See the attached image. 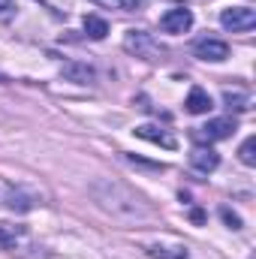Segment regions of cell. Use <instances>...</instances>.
I'll use <instances>...</instances> for the list:
<instances>
[{
  "label": "cell",
  "instance_id": "obj_1",
  "mask_svg": "<svg viewBox=\"0 0 256 259\" xmlns=\"http://www.w3.org/2000/svg\"><path fill=\"white\" fill-rule=\"evenodd\" d=\"M124 52L142 58V61H157L166 49H163L151 33H145V30H127V33H124Z\"/></svg>",
  "mask_w": 256,
  "mask_h": 259
},
{
  "label": "cell",
  "instance_id": "obj_2",
  "mask_svg": "<svg viewBox=\"0 0 256 259\" xmlns=\"http://www.w3.org/2000/svg\"><path fill=\"white\" fill-rule=\"evenodd\" d=\"M220 24L232 33H241V30H250L256 24V12L250 6H229L220 12Z\"/></svg>",
  "mask_w": 256,
  "mask_h": 259
},
{
  "label": "cell",
  "instance_id": "obj_3",
  "mask_svg": "<svg viewBox=\"0 0 256 259\" xmlns=\"http://www.w3.org/2000/svg\"><path fill=\"white\" fill-rule=\"evenodd\" d=\"M232 133H235V121H232V118H214V121H208L205 127H196L193 136H196L199 142H208V145H211V142L229 139Z\"/></svg>",
  "mask_w": 256,
  "mask_h": 259
},
{
  "label": "cell",
  "instance_id": "obj_4",
  "mask_svg": "<svg viewBox=\"0 0 256 259\" xmlns=\"http://www.w3.org/2000/svg\"><path fill=\"white\" fill-rule=\"evenodd\" d=\"M193 55H196L199 61L220 64V61H226V58H229V46H226L223 39H211V36H205V39H199V42L193 46Z\"/></svg>",
  "mask_w": 256,
  "mask_h": 259
},
{
  "label": "cell",
  "instance_id": "obj_5",
  "mask_svg": "<svg viewBox=\"0 0 256 259\" xmlns=\"http://www.w3.org/2000/svg\"><path fill=\"white\" fill-rule=\"evenodd\" d=\"M160 27L166 33H187L193 27V12L187 6H178V9H169L163 18H160Z\"/></svg>",
  "mask_w": 256,
  "mask_h": 259
},
{
  "label": "cell",
  "instance_id": "obj_6",
  "mask_svg": "<svg viewBox=\"0 0 256 259\" xmlns=\"http://www.w3.org/2000/svg\"><path fill=\"white\" fill-rule=\"evenodd\" d=\"M190 166L196 169V172H214L217 166H220V154L214 151V148H193V154H190Z\"/></svg>",
  "mask_w": 256,
  "mask_h": 259
},
{
  "label": "cell",
  "instance_id": "obj_7",
  "mask_svg": "<svg viewBox=\"0 0 256 259\" xmlns=\"http://www.w3.org/2000/svg\"><path fill=\"white\" fill-rule=\"evenodd\" d=\"M139 139H145V142H154V145H163V148H175L178 142H175V136H169L166 130L154 127V124H142V127L133 130Z\"/></svg>",
  "mask_w": 256,
  "mask_h": 259
},
{
  "label": "cell",
  "instance_id": "obj_8",
  "mask_svg": "<svg viewBox=\"0 0 256 259\" xmlns=\"http://www.w3.org/2000/svg\"><path fill=\"white\" fill-rule=\"evenodd\" d=\"M184 106H187V112H190V115H205V112H211V106H214V103H211V97H208L202 88H190V97H187V103H184Z\"/></svg>",
  "mask_w": 256,
  "mask_h": 259
},
{
  "label": "cell",
  "instance_id": "obj_9",
  "mask_svg": "<svg viewBox=\"0 0 256 259\" xmlns=\"http://www.w3.org/2000/svg\"><path fill=\"white\" fill-rule=\"evenodd\" d=\"M61 72H64L66 81H75V84H88L94 78V66H88V64H64Z\"/></svg>",
  "mask_w": 256,
  "mask_h": 259
},
{
  "label": "cell",
  "instance_id": "obj_10",
  "mask_svg": "<svg viewBox=\"0 0 256 259\" xmlns=\"http://www.w3.org/2000/svg\"><path fill=\"white\" fill-rule=\"evenodd\" d=\"M24 235H27L24 226H18V223H0V247H15Z\"/></svg>",
  "mask_w": 256,
  "mask_h": 259
},
{
  "label": "cell",
  "instance_id": "obj_11",
  "mask_svg": "<svg viewBox=\"0 0 256 259\" xmlns=\"http://www.w3.org/2000/svg\"><path fill=\"white\" fill-rule=\"evenodd\" d=\"M148 256L151 259H190V253H187V247H181V244H175V247L154 244V247H148Z\"/></svg>",
  "mask_w": 256,
  "mask_h": 259
},
{
  "label": "cell",
  "instance_id": "obj_12",
  "mask_svg": "<svg viewBox=\"0 0 256 259\" xmlns=\"http://www.w3.org/2000/svg\"><path fill=\"white\" fill-rule=\"evenodd\" d=\"M84 33H88L91 39H106V33H109L106 18H100V15H84Z\"/></svg>",
  "mask_w": 256,
  "mask_h": 259
},
{
  "label": "cell",
  "instance_id": "obj_13",
  "mask_svg": "<svg viewBox=\"0 0 256 259\" xmlns=\"http://www.w3.org/2000/svg\"><path fill=\"white\" fill-rule=\"evenodd\" d=\"M6 205H9V208H15V211H30V208H33V199L12 187V190H9V199H6Z\"/></svg>",
  "mask_w": 256,
  "mask_h": 259
},
{
  "label": "cell",
  "instance_id": "obj_14",
  "mask_svg": "<svg viewBox=\"0 0 256 259\" xmlns=\"http://www.w3.org/2000/svg\"><path fill=\"white\" fill-rule=\"evenodd\" d=\"M238 160H241L244 166H256V136L244 139V145L238 148Z\"/></svg>",
  "mask_w": 256,
  "mask_h": 259
},
{
  "label": "cell",
  "instance_id": "obj_15",
  "mask_svg": "<svg viewBox=\"0 0 256 259\" xmlns=\"http://www.w3.org/2000/svg\"><path fill=\"white\" fill-rule=\"evenodd\" d=\"M91 3H97L103 9H136L139 6V0H91Z\"/></svg>",
  "mask_w": 256,
  "mask_h": 259
},
{
  "label": "cell",
  "instance_id": "obj_16",
  "mask_svg": "<svg viewBox=\"0 0 256 259\" xmlns=\"http://www.w3.org/2000/svg\"><path fill=\"white\" fill-rule=\"evenodd\" d=\"M223 100H226V106H229V109H238V112H241V109H247V94H238V91L232 94V91H226V94H223Z\"/></svg>",
  "mask_w": 256,
  "mask_h": 259
},
{
  "label": "cell",
  "instance_id": "obj_17",
  "mask_svg": "<svg viewBox=\"0 0 256 259\" xmlns=\"http://www.w3.org/2000/svg\"><path fill=\"white\" fill-rule=\"evenodd\" d=\"M220 217H223V223H226L229 229H241V217H238L232 208H220Z\"/></svg>",
  "mask_w": 256,
  "mask_h": 259
},
{
  "label": "cell",
  "instance_id": "obj_18",
  "mask_svg": "<svg viewBox=\"0 0 256 259\" xmlns=\"http://www.w3.org/2000/svg\"><path fill=\"white\" fill-rule=\"evenodd\" d=\"M9 190H12V187L0 181V205H6V199H9Z\"/></svg>",
  "mask_w": 256,
  "mask_h": 259
},
{
  "label": "cell",
  "instance_id": "obj_19",
  "mask_svg": "<svg viewBox=\"0 0 256 259\" xmlns=\"http://www.w3.org/2000/svg\"><path fill=\"white\" fill-rule=\"evenodd\" d=\"M190 220H193V223H205V214H202L199 208H193V211H190Z\"/></svg>",
  "mask_w": 256,
  "mask_h": 259
},
{
  "label": "cell",
  "instance_id": "obj_20",
  "mask_svg": "<svg viewBox=\"0 0 256 259\" xmlns=\"http://www.w3.org/2000/svg\"><path fill=\"white\" fill-rule=\"evenodd\" d=\"M9 9H12V0H0V15H9Z\"/></svg>",
  "mask_w": 256,
  "mask_h": 259
},
{
  "label": "cell",
  "instance_id": "obj_21",
  "mask_svg": "<svg viewBox=\"0 0 256 259\" xmlns=\"http://www.w3.org/2000/svg\"><path fill=\"white\" fill-rule=\"evenodd\" d=\"M0 81H6V78H3V75H0Z\"/></svg>",
  "mask_w": 256,
  "mask_h": 259
}]
</instances>
